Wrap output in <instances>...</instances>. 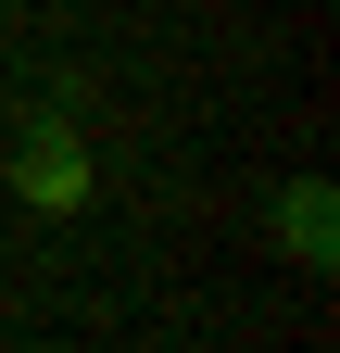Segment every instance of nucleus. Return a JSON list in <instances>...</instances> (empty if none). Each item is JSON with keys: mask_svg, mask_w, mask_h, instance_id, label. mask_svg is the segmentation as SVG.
Segmentation results:
<instances>
[{"mask_svg": "<svg viewBox=\"0 0 340 353\" xmlns=\"http://www.w3.org/2000/svg\"><path fill=\"white\" fill-rule=\"evenodd\" d=\"M13 202H38V214H76V202H89V139L63 126V101L25 114V139H13Z\"/></svg>", "mask_w": 340, "mask_h": 353, "instance_id": "1", "label": "nucleus"}, {"mask_svg": "<svg viewBox=\"0 0 340 353\" xmlns=\"http://www.w3.org/2000/svg\"><path fill=\"white\" fill-rule=\"evenodd\" d=\"M277 252L303 265V278H340V190L328 176H290L277 190Z\"/></svg>", "mask_w": 340, "mask_h": 353, "instance_id": "2", "label": "nucleus"}]
</instances>
